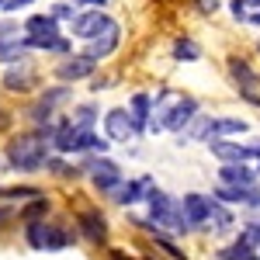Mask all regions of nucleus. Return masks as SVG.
I'll list each match as a JSON object with an SVG mask.
<instances>
[{
  "label": "nucleus",
  "mask_w": 260,
  "mask_h": 260,
  "mask_svg": "<svg viewBox=\"0 0 260 260\" xmlns=\"http://www.w3.org/2000/svg\"><path fill=\"white\" fill-rule=\"evenodd\" d=\"M73 125H77V128H90V125H94V108H87V104H83L80 111L73 115Z\"/></svg>",
  "instance_id": "a878e982"
},
{
  "label": "nucleus",
  "mask_w": 260,
  "mask_h": 260,
  "mask_svg": "<svg viewBox=\"0 0 260 260\" xmlns=\"http://www.w3.org/2000/svg\"><path fill=\"white\" fill-rule=\"evenodd\" d=\"M180 205H184L187 225H205V222H208V198H205V194H187Z\"/></svg>",
  "instance_id": "f8f14e48"
},
{
  "label": "nucleus",
  "mask_w": 260,
  "mask_h": 260,
  "mask_svg": "<svg viewBox=\"0 0 260 260\" xmlns=\"http://www.w3.org/2000/svg\"><path fill=\"white\" fill-rule=\"evenodd\" d=\"M222 180H225L229 187H253V184H257V174H253L246 163H225V167H222Z\"/></svg>",
  "instance_id": "9b49d317"
},
{
  "label": "nucleus",
  "mask_w": 260,
  "mask_h": 260,
  "mask_svg": "<svg viewBox=\"0 0 260 260\" xmlns=\"http://www.w3.org/2000/svg\"><path fill=\"white\" fill-rule=\"evenodd\" d=\"M70 98V90H66V87H56V90H45V94H42V101L39 104H35V108H31V118H49V115H52V108H56V104H59V101H66Z\"/></svg>",
  "instance_id": "2eb2a0df"
},
{
  "label": "nucleus",
  "mask_w": 260,
  "mask_h": 260,
  "mask_svg": "<svg viewBox=\"0 0 260 260\" xmlns=\"http://www.w3.org/2000/svg\"><path fill=\"white\" fill-rule=\"evenodd\" d=\"M87 170H90L94 184H98L104 194H115L121 187V170L111 160H104V156H87Z\"/></svg>",
  "instance_id": "39448f33"
},
{
  "label": "nucleus",
  "mask_w": 260,
  "mask_h": 260,
  "mask_svg": "<svg viewBox=\"0 0 260 260\" xmlns=\"http://www.w3.org/2000/svg\"><path fill=\"white\" fill-rule=\"evenodd\" d=\"M194 118V104L191 101H174V104H160L156 108V128H170V132H177L184 128L187 121Z\"/></svg>",
  "instance_id": "423d86ee"
},
{
  "label": "nucleus",
  "mask_w": 260,
  "mask_h": 260,
  "mask_svg": "<svg viewBox=\"0 0 260 260\" xmlns=\"http://www.w3.org/2000/svg\"><path fill=\"white\" fill-rule=\"evenodd\" d=\"M212 128H215V118H194V125L187 128L191 139H208L212 142Z\"/></svg>",
  "instance_id": "b1692460"
},
{
  "label": "nucleus",
  "mask_w": 260,
  "mask_h": 260,
  "mask_svg": "<svg viewBox=\"0 0 260 260\" xmlns=\"http://www.w3.org/2000/svg\"><path fill=\"white\" fill-rule=\"evenodd\" d=\"M28 243L35 250H62L70 246V233L59 229V225H49V222H28Z\"/></svg>",
  "instance_id": "20e7f679"
},
{
  "label": "nucleus",
  "mask_w": 260,
  "mask_h": 260,
  "mask_svg": "<svg viewBox=\"0 0 260 260\" xmlns=\"http://www.w3.org/2000/svg\"><path fill=\"white\" fill-rule=\"evenodd\" d=\"M94 73V59L90 56H73V59H62L59 70H56V77L62 83H73V80H83V77H90Z\"/></svg>",
  "instance_id": "1a4fd4ad"
},
{
  "label": "nucleus",
  "mask_w": 260,
  "mask_h": 260,
  "mask_svg": "<svg viewBox=\"0 0 260 260\" xmlns=\"http://www.w3.org/2000/svg\"><path fill=\"white\" fill-rule=\"evenodd\" d=\"M149 212H153V225H163L170 233H184L191 229L184 219V205L174 198H167L163 191H149Z\"/></svg>",
  "instance_id": "7ed1b4c3"
},
{
  "label": "nucleus",
  "mask_w": 260,
  "mask_h": 260,
  "mask_svg": "<svg viewBox=\"0 0 260 260\" xmlns=\"http://www.w3.org/2000/svg\"><path fill=\"white\" fill-rule=\"evenodd\" d=\"M28 4H35V0H4V11H21Z\"/></svg>",
  "instance_id": "cd10ccee"
},
{
  "label": "nucleus",
  "mask_w": 260,
  "mask_h": 260,
  "mask_svg": "<svg viewBox=\"0 0 260 260\" xmlns=\"http://www.w3.org/2000/svg\"><path fill=\"white\" fill-rule=\"evenodd\" d=\"M205 225H212V229H229V225H233V212L208 198V222H205Z\"/></svg>",
  "instance_id": "4be33fe9"
},
{
  "label": "nucleus",
  "mask_w": 260,
  "mask_h": 260,
  "mask_svg": "<svg viewBox=\"0 0 260 260\" xmlns=\"http://www.w3.org/2000/svg\"><path fill=\"white\" fill-rule=\"evenodd\" d=\"M212 153H215L222 163H246L250 156H253V149H243V146H236V142H222V139L212 142Z\"/></svg>",
  "instance_id": "4468645a"
},
{
  "label": "nucleus",
  "mask_w": 260,
  "mask_h": 260,
  "mask_svg": "<svg viewBox=\"0 0 260 260\" xmlns=\"http://www.w3.org/2000/svg\"><path fill=\"white\" fill-rule=\"evenodd\" d=\"M240 132H246L243 118H215V128H212V136H240Z\"/></svg>",
  "instance_id": "5701e85b"
},
{
  "label": "nucleus",
  "mask_w": 260,
  "mask_h": 260,
  "mask_svg": "<svg viewBox=\"0 0 260 260\" xmlns=\"http://www.w3.org/2000/svg\"><path fill=\"white\" fill-rule=\"evenodd\" d=\"M24 49H52V52H70V42L59 35V24L52 14H35L24 21Z\"/></svg>",
  "instance_id": "f03ea898"
},
{
  "label": "nucleus",
  "mask_w": 260,
  "mask_h": 260,
  "mask_svg": "<svg viewBox=\"0 0 260 260\" xmlns=\"http://www.w3.org/2000/svg\"><path fill=\"white\" fill-rule=\"evenodd\" d=\"M128 118H132V128H136V132H142V128L149 125V98H146V94H136V98H132Z\"/></svg>",
  "instance_id": "a211bd4d"
},
{
  "label": "nucleus",
  "mask_w": 260,
  "mask_h": 260,
  "mask_svg": "<svg viewBox=\"0 0 260 260\" xmlns=\"http://www.w3.org/2000/svg\"><path fill=\"white\" fill-rule=\"evenodd\" d=\"M250 4H260V0H250Z\"/></svg>",
  "instance_id": "7c9ffc66"
},
{
  "label": "nucleus",
  "mask_w": 260,
  "mask_h": 260,
  "mask_svg": "<svg viewBox=\"0 0 260 260\" xmlns=\"http://www.w3.org/2000/svg\"><path fill=\"white\" fill-rule=\"evenodd\" d=\"M0 7H4V0H0Z\"/></svg>",
  "instance_id": "2f4dec72"
},
{
  "label": "nucleus",
  "mask_w": 260,
  "mask_h": 260,
  "mask_svg": "<svg viewBox=\"0 0 260 260\" xmlns=\"http://www.w3.org/2000/svg\"><path fill=\"white\" fill-rule=\"evenodd\" d=\"M233 14H236L240 21H246V7H243V0H236V4H233Z\"/></svg>",
  "instance_id": "c85d7f7f"
},
{
  "label": "nucleus",
  "mask_w": 260,
  "mask_h": 260,
  "mask_svg": "<svg viewBox=\"0 0 260 260\" xmlns=\"http://www.w3.org/2000/svg\"><path fill=\"white\" fill-rule=\"evenodd\" d=\"M104 128H108V139H115V142H121V139H128L136 128H132V118H128V111L125 108H111L108 115H104Z\"/></svg>",
  "instance_id": "9d476101"
},
{
  "label": "nucleus",
  "mask_w": 260,
  "mask_h": 260,
  "mask_svg": "<svg viewBox=\"0 0 260 260\" xmlns=\"http://www.w3.org/2000/svg\"><path fill=\"white\" fill-rule=\"evenodd\" d=\"M177 59H198V49H194V42H177V52H174Z\"/></svg>",
  "instance_id": "bb28decb"
},
{
  "label": "nucleus",
  "mask_w": 260,
  "mask_h": 260,
  "mask_svg": "<svg viewBox=\"0 0 260 260\" xmlns=\"http://www.w3.org/2000/svg\"><path fill=\"white\" fill-rule=\"evenodd\" d=\"M45 212H49V201H45V198H35V205H28L21 215H24L28 222H42V215H45Z\"/></svg>",
  "instance_id": "393cba45"
},
{
  "label": "nucleus",
  "mask_w": 260,
  "mask_h": 260,
  "mask_svg": "<svg viewBox=\"0 0 260 260\" xmlns=\"http://www.w3.org/2000/svg\"><path fill=\"white\" fill-rule=\"evenodd\" d=\"M24 49V35L18 39V28H0V62H14Z\"/></svg>",
  "instance_id": "ddd939ff"
},
{
  "label": "nucleus",
  "mask_w": 260,
  "mask_h": 260,
  "mask_svg": "<svg viewBox=\"0 0 260 260\" xmlns=\"http://www.w3.org/2000/svg\"><path fill=\"white\" fill-rule=\"evenodd\" d=\"M229 70H233L236 83H240L243 90H246V98L253 101V104H260V101H257V94H253V83H257V77L250 73V66H246V62H240V59H233V62H229Z\"/></svg>",
  "instance_id": "6ab92c4d"
},
{
  "label": "nucleus",
  "mask_w": 260,
  "mask_h": 260,
  "mask_svg": "<svg viewBox=\"0 0 260 260\" xmlns=\"http://www.w3.org/2000/svg\"><path fill=\"white\" fill-rule=\"evenodd\" d=\"M215 198H222V201H260V191H257V184L253 187H219Z\"/></svg>",
  "instance_id": "412c9836"
},
{
  "label": "nucleus",
  "mask_w": 260,
  "mask_h": 260,
  "mask_svg": "<svg viewBox=\"0 0 260 260\" xmlns=\"http://www.w3.org/2000/svg\"><path fill=\"white\" fill-rule=\"evenodd\" d=\"M149 191H153V187H149L146 177L142 180H128V184H121V191H115V201H118V205H132V201H139L142 194L149 198Z\"/></svg>",
  "instance_id": "f3484780"
},
{
  "label": "nucleus",
  "mask_w": 260,
  "mask_h": 260,
  "mask_svg": "<svg viewBox=\"0 0 260 260\" xmlns=\"http://www.w3.org/2000/svg\"><path fill=\"white\" fill-rule=\"evenodd\" d=\"M80 229H83V236L94 240V243H101V240H104V233H108V225H104V219H101L98 212H83V215H80Z\"/></svg>",
  "instance_id": "aec40b11"
},
{
  "label": "nucleus",
  "mask_w": 260,
  "mask_h": 260,
  "mask_svg": "<svg viewBox=\"0 0 260 260\" xmlns=\"http://www.w3.org/2000/svg\"><path fill=\"white\" fill-rule=\"evenodd\" d=\"M49 142H52V125H45L39 132H28V136L14 139L11 149H7L11 167H14V170H39V167H45V149H49Z\"/></svg>",
  "instance_id": "f257e3e1"
},
{
  "label": "nucleus",
  "mask_w": 260,
  "mask_h": 260,
  "mask_svg": "<svg viewBox=\"0 0 260 260\" xmlns=\"http://www.w3.org/2000/svg\"><path fill=\"white\" fill-rule=\"evenodd\" d=\"M250 21H253V24H260V11H257V14H253V18H250Z\"/></svg>",
  "instance_id": "c756f323"
},
{
  "label": "nucleus",
  "mask_w": 260,
  "mask_h": 260,
  "mask_svg": "<svg viewBox=\"0 0 260 260\" xmlns=\"http://www.w3.org/2000/svg\"><path fill=\"white\" fill-rule=\"evenodd\" d=\"M108 24H111V18H108L101 7L98 11H83V14L73 18V35H77V39H94V35H101Z\"/></svg>",
  "instance_id": "0eeeda50"
},
{
  "label": "nucleus",
  "mask_w": 260,
  "mask_h": 260,
  "mask_svg": "<svg viewBox=\"0 0 260 260\" xmlns=\"http://www.w3.org/2000/svg\"><path fill=\"white\" fill-rule=\"evenodd\" d=\"M31 83H35V70L31 66H14V70L4 73V87L7 90H28Z\"/></svg>",
  "instance_id": "dca6fc26"
},
{
  "label": "nucleus",
  "mask_w": 260,
  "mask_h": 260,
  "mask_svg": "<svg viewBox=\"0 0 260 260\" xmlns=\"http://www.w3.org/2000/svg\"><path fill=\"white\" fill-rule=\"evenodd\" d=\"M118 260H125V257H118Z\"/></svg>",
  "instance_id": "473e14b6"
},
{
  "label": "nucleus",
  "mask_w": 260,
  "mask_h": 260,
  "mask_svg": "<svg viewBox=\"0 0 260 260\" xmlns=\"http://www.w3.org/2000/svg\"><path fill=\"white\" fill-rule=\"evenodd\" d=\"M118 39H121V31H118V24L111 21L101 35H94V39H90V45H87V52H83V56H90L94 62L104 59V56H111V52L118 49Z\"/></svg>",
  "instance_id": "6e6552de"
}]
</instances>
